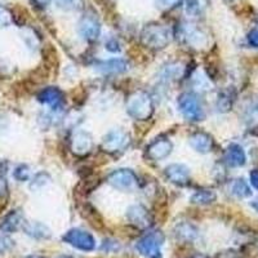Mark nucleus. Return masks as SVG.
<instances>
[{
	"instance_id": "36",
	"label": "nucleus",
	"mask_w": 258,
	"mask_h": 258,
	"mask_svg": "<svg viewBox=\"0 0 258 258\" xmlns=\"http://www.w3.org/2000/svg\"><path fill=\"white\" fill-rule=\"evenodd\" d=\"M6 192H7V183L4 179L0 178V197H3Z\"/></svg>"
},
{
	"instance_id": "35",
	"label": "nucleus",
	"mask_w": 258,
	"mask_h": 258,
	"mask_svg": "<svg viewBox=\"0 0 258 258\" xmlns=\"http://www.w3.org/2000/svg\"><path fill=\"white\" fill-rule=\"evenodd\" d=\"M106 48L110 50V52H119L120 48H119V44H117L116 40H110L107 44H106Z\"/></svg>"
},
{
	"instance_id": "16",
	"label": "nucleus",
	"mask_w": 258,
	"mask_h": 258,
	"mask_svg": "<svg viewBox=\"0 0 258 258\" xmlns=\"http://www.w3.org/2000/svg\"><path fill=\"white\" fill-rule=\"evenodd\" d=\"M24 216L20 211H12L0 221V230L4 232H15L24 226Z\"/></svg>"
},
{
	"instance_id": "9",
	"label": "nucleus",
	"mask_w": 258,
	"mask_h": 258,
	"mask_svg": "<svg viewBox=\"0 0 258 258\" xmlns=\"http://www.w3.org/2000/svg\"><path fill=\"white\" fill-rule=\"evenodd\" d=\"M126 218L137 229H149L150 225H151V216H150L149 211L140 204L129 207L128 211H126Z\"/></svg>"
},
{
	"instance_id": "32",
	"label": "nucleus",
	"mask_w": 258,
	"mask_h": 258,
	"mask_svg": "<svg viewBox=\"0 0 258 258\" xmlns=\"http://www.w3.org/2000/svg\"><path fill=\"white\" fill-rule=\"evenodd\" d=\"M178 3H179V0H158L159 7H161V8H164V9L173 8V7H176Z\"/></svg>"
},
{
	"instance_id": "7",
	"label": "nucleus",
	"mask_w": 258,
	"mask_h": 258,
	"mask_svg": "<svg viewBox=\"0 0 258 258\" xmlns=\"http://www.w3.org/2000/svg\"><path fill=\"white\" fill-rule=\"evenodd\" d=\"M129 144V136L121 129H114L103 137L102 149L109 154L123 151Z\"/></svg>"
},
{
	"instance_id": "34",
	"label": "nucleus",
	"mask_w": 258,
	"mask_h": 258,
	"mask_svg": "<svg viewBox=\"0 0 258 258\" xmlns=\"http://www.w3.org/2000/svg\"><path fill=\"white\" fill-rule=\"evenodd\" d=\"M250 177V183H252L253 187L255 188V190H258V170H252L249 174Z\"/></svg>"
},
{
	"instance_id": "37",
	"label": "nucleus",
	"mask_w": 258,
	"mask_h": 258,
	"mask_svg": "<svg viewBox=\"0 0 258 258\" xmlns=\"http://www.w3.org/2000/svg\"><path fill=\"white\" fill-rule=\"evenodd\" d=\"M34 2H35L36 6H39V7H45V6H47V4H49L50 0H34Z\"/></svg>"
},
{
	"instance_id": "26",
	"label": "nucleus",
	"mask_w": 258,
	"mask_h": 258,
	"mask_svg": "<svg viewBox=\"0 0 258 258\" xmlns=\"http://www.w3.org/2000/svg\"><path fill=\"white\" fill-rule=\"evenodd\" d=\"M13 246H15V241L6 235H0V255L11 252Z\"/></svg>"
},
{
	"instance_id": "39",
	"label": "nucleus",
	"mask_w": 258,
	"mask_h": 258,
	"mask_svg": "<svg viewBox=\"0 0 258 258\" xmlns=\"http://www.w3.org/2000/svg\"><path fill=\"white\" fill-rule=\"evenodd\" d=\"M26 258H43V257H40V255H29V257Z\"/></svg>"
},
{
	"instance_id": "18",
	"label": "nucleus",
	"mask_w": 258,
	"mask_h": 258,
	"mask_svg": "<svg viewBox=\"0 0 258 258\" xmlns=\"http://www.w3.org/2000/svg\"><path fill=\"white\" fill-rule=\"evenodd\" d=\"M198 235H199V231L197 227L188 222L179 223L174 229V236L177 240L185 241V243H192L198 238Z\"/></svg>"
},
{
	"instance_id": "30",
	"label": "nucleus",
	"mask_w": 258,
	"mask_h": 258,
	"mask_svg": "<svg viewBox=\"0 0 258 258\" xmlns=\"http://www.w3.org/2000/svg\"><path fill=\"white\" fill-rule=\"evenodd\" d=\"M79 3L80 0H57V4L63 9H73L78 7Z\"/></svg>"
},
{
	"instance_id": "1",
	"label": "nucleus",
	"mask_w": 258,
	"mask_h": 258,
	"mask_svg": "<svg viewBox=\"0 0 258 258\" xmlns=\"http://www.w3.org/2000/svg\"><path fill=\"white\" fill-rule=\"evenodd\" d=\"M126 112L136 120H147L154 112V103L146 92H136L131 94L125 105Z\"/></svg>"
},
{
	"instance_id": "11",
	"label": "nucleus",
	"mask_w": 258,
	"mask_h": 258,
	"mask_svg": "<svg viewBox=\"0 0 258 258\" xmlns=\"http://www.w3.org/2000/svg\"><path fill=\"white\" fill-rule=\"evenodd\" d=\"M101 26L98 21L91 16H85L79 22V34L83 39L88 41L96 40L100 36Z\"/></svg>"
},
{
	"instance_id": "4",
	"label": "nucleus",
	"mask_w": 258,
	"mask_h": 258,
	"mask_svg": "<svg viewBox=\"0 0 258 258\" xmlns=\"http://www.w3.org/2000/svg\"><path fill=\"white\" fill-rule=\"evenodd\" d=\"M107 182L112 187L120 191L132 192L138 187V178L131 169H116L107 177Z\"/></svg>"
},
{
	"instance_id": "10",
	"label": "nucleus",
	"mask_w": 258,
	"mask_h": 258,
	"mask_svg": "<svg viewBox=\"0 0 258 258\" xmlns=\"http://www.w3.org/2000/svg\"><path fill=\"white\" fill-rule=\"evenodd\" d=\"M173 150V145L168 138H159L156 141L150 145L146 150V155L150 160L159 161L164 160L169 156V154Z\"/></svg>"
},
{
	"instance_id": "25",
	"label": "nucleus",
	"mask_w": 258,
	"mask_h": 258,
	"mask_svg": "<svg viewBox=\"0 0 258 258\" xmlns=\"http://www.w3.org/2000/svg\"><path fill=\"white\" fill-rule=\"evenodd\" d=\"M49 182V174L41 172V173H38L34 178H32L31 183H30V188H31V190H39V188H43L44 186H47Z\"/></svg>"
},
{
	"instance_id": "38",
	"label": "nucleus",
	"mask_w": 258,
	"mask_h": 258,
	"mask_svg": "<svg viewBox=\"0 0 258 258\" xmlns=\"http://www.w3.org/2000/svg\"><path fill=\"white\" fill-rule=\"evenodd\" d=\"M250 206H252V208L254 209L255 212H258V200H254V202L250 203Z\"/></svg>"
},
{
	"instance_id": "20",
	"label": "nucleus",
	"mask_w": 258,
	"mask_h": 258,
	"mask_svg": "<svg viewBox=\"0 0 258 258\" xmlns=\"http://www.w3.org/2000/svg\"><path fill=\"white\" fill-rule=\"evenodd\" d=\"M183 74V68L181 63H169L160 71V79L164 82H172L177 80Z\"/></svg>"
},
{
	"instance_id": "19",
	"label": "nucleus",
	"mask_w": 258,
	"mask_h": 258,
	"mask_svg": "<svg viewBox=\"0 0 258 258\" xmlns=\"http://www.w3.org/2000/svg\"><path fill=\"white\" fill-rule=\"evenodd\" d=\"M22 227H24V231L34 239H48L50 236V230L44 223L26 222Z\"/></svg>"
},
{
	"instance_id": "17",
	"label": "nucleus",
	"mask_w": 258,
	"mask_h": 258,
	"mask_svg": "<svg viewBox=\"0 0 258 258\" xmlns=\"http://www.w3.org/2000/svg\"><path fill=\"white\" fill-rule=\"evenodd\" d=\"M129 69V64L125 59L112 58L103 61L97 64V70L103 74H121Z\"/></svg>"
},
{
	"instance_id": "31",
	"label": "nucleus",
	"mask_w": 258,
	"mask_h": 258,
	"mask_svg": "<svg viewBox=\"0 0 258 258\" xmlns=\"http://www.w3.org/2000/svg\"><path fill=\"white\" fill-rule=\"evenodd\" d=\"M187 13L190 15H197L199 11V2L198 0H187Z\"/></svg>"
},
{
	"instance_id": "2",
	"label": "nucleus",
	"mask_w": 258,
	"mask_h": 258,
	"mask_svg": "<svg viewBox=\"0 0 258 258\" xmlns=\"http://www.w3.org/2000/svg\"><path fill=\"white\" fill-rule=\"evenodd\" d=\"M142 43L153 49H163L170 41V32L160 25H150L142 31Z\"/></svg>"
},
{
	"instance_id": "33",
	"label": "nucleus",
	"mask_w": 258,
	"mask_h": 258,
	"mask_svg": "<svg viewBox=\"0 0 258 258\" xmlns=\"http://www.w3.org/2000/svg\"><path fill=\"white\" fill-rule=\"evenodd\" d=\"M248 43H249L252 47L258 48V30H252V31L248 34Z\"/></svg>"
},
{
	"instance_id": "21",
	"label": "nucleus",
	"mask_w": 258,
	"mask_h": 258,
	"mask_svg": "<svg viewBox=\"0 0 258 258\" xmlns=\"http://www.w3.org/2000/svg\"><path fill=\"white\" fill-rule=\"evenodd\" d=\"M183 39L186 40V43L192 47L198 48V47H202L204 43H206V38L204 35H202L198 30L192 29V27H185V31H183Z\"/></svg>"
},
{
	"instance_id": "12",
	"label": "nucleus",
	"mask_w": 258,
	"mask_h": 258,
	"mask_svg": "<svg viewBox=\"0 0 258 258\" xmlns=\"http://www.w3.org/2000/svg\"><path fill=\"white\" fill-rule=\"evenodd\" d=\"M165 176L174 185L183 186L190 179V169L183 164H170L165 168Z\"/></svg>"
},
{
	"instance_id": "14",
	"label": "nucleus",
	"mask_w": 258,
	"mask_h": 258,
	"mask_svg": "<svg viewBox=\"0 0 258 258\" xmlns=\"http://www.w3.org/2000/svg\"><path fill=\"white\" fill-rule=\"evenodd\" d=\"M188 144L197 153L208 154L211 153L212 147H213V140L207 133L197 132L188 138Z\"/></svg>"
},
{
	"instance_id": "6",
	"label": "nucleus",
	"mask_w": 258,
	"mask_h": 258,
	"mask_svg": "<svg viewBox=\"0 0 258 258\" xmlns=\"http://www.w3.org/2000/svg\"><path fill=\"white\" fill-rule=\"evenodd\" d=\"M164 236L161 232H150L137 243L138 252L146 258H161V245Z\"/></svg>"
},
{
	"instance_id": "28",
	"label": "nucleus",
	"mask_w": 258,
	"mask_h": 258,
	"mask_svg": "<svg viewBox=\"0 0 258 258\" xmlns=\"http://www.w3.org/2000/svg\"><path fill=\"white\" fill-rule=\"evenodd\" d=\"M232 106V100L229 93H223L222 96L218 98V110L221 111H227V110L231 109Z\"/></svg>"
},
{
	"instance_id": "24",
	"label": "nucleus",
	"mask_w": 258,
	"mask_h": 258,
	"mask_svg": "<svg viewBox=\"0 0 258 258\" xmlns=\"http://www.w3.org/2000/svg\"><path fill=\"white\" fill-rule=\"evenodd\" d=\"M244 120L248 125H257L258 124V100L252 101L246 106L244 111Z\"/></svg>"
},
{
	"instance_id": "8",
	"label": "nucleus",
	"mask_w": 258,
	"mask_h": 258,
	"mask_svg": "<svg viewBox=\"0 0 258 258\" xmlns=\"http://www.w3.org/2000/svg\"><path fill=\"white\" fill-rule=\"evenodd\" d=\"M93 149V138L88 132L77 131L71 136V151L78 156L88 155Z\"/></svg>"
},
{
	"instance_id": "3",
	"label": "nucleus",
	"mask_w": 258,
	"mask_h": 258,
	"mask_svg": "<svg viewBox=\"0 0 258 258\" xmlns=\"http://www.w3.org/2000/svg\"><path fill=\"white\" fill-rule=\"evenodd\" d=\"M178 109L183 117L190 121H199L204 117L202 103L194 93L186 92L178 97Z\"/></svg>"
},
{
	"instance_id": "23",
	"label": "nucleus",
	"mask_w": 258,
	"mask_h": 258,
	"mask_svg": "<svg viewBox=\"0 0 258 258\" xmlns=\"http://www.w3.org/2000/svg\"><path fill=\"white\" fill-rule=\"evenodd\" d=\"M231 192L234 194L235 197L241 198V199H244V198H249L250 195H252L249 185H248L243 178L234 181V183H232L231 186Z\"/></svg>"
},
{
	"instance_id": "22",
	"label": "nucleus",
	"mask_w": 258,
	"mask_h": 258,
	"mask_svg": "<svg viewBox=\"0 0 258 258\" xmlns=\"http://www.w3.org/2000/svg\"><path fill=\"white\" fill-rule=\"evenodd\" d=\"M216 202V192L212 190H199L191 197V203L198 206H208Z\"/></svg>"
},
{
	"instance_id": "13",
	"label": "nucleus",
	"mask_w": 258,
	"mask_h": 258,
	"mask_svg": "<svg viewBox=\"0 0 258 258\" xmlns=\"http://www.w3.org/2000/svg\"><path fill=\"white\" fill-rule=\"evenodd\" d=\"M38 100L52 109H59L63 103V93L57 87H48L39 93Z\"/></svg>"
},
{
	"instance_id": "5",
	"label": "nucleus",
	"mask_w": 258,
	"mask_h": 258,
	"mask_svg": "<svg viewBox=\"0 0 258 258\" xmlns=\"http://www.w3.org/2000/svg\"><path fill=\"white\" fill-rule=\"evenodd\" d=\"M62 240L64 243L70 244L74 248H77V249L84 250V252H91L96 248V240H94L93 235L82 229L69 230L63 235Z\"/></svg>"
},
{
	"instance_id": "40",
	"label": "nucleus",
	"mask_w": 258,
	"mask_h": 258,
	"mask_svg": "<svg viewBox=\"0 0 258 258\" xmlns=\"http://www.w3.org/2000/svg\"><path fill=\"white\" fill-rule=\"evenodd\" d=\"M58 258H71V257H68V255H62V257H58Z\"/></svg>"
},
{
	"instance_id": "15",
	"label": "nucleus",
	"mask_w": 258,
	"mask_h": 258,
	"mask_svg": "<svg viewBox=\"0 0 258 258\" xmlns=\"http://www.w3.org/2000/svg\"><path fill=\"white\" fill-rule=\"evenodd\" d=\"M245 151H244V149L240 145L232 144L227 147V150H226V163H227L230 167H243V165L245 164Z\"/></svg>"
},
{
	"instance_id": "27",
	"label": "nucleus",
	"mask_w": 258,
	"mask_h": 258,
	"mask_svg": "<svg viewBox=\"0 0 258 258\" xmlns=\"http://www.w3.org/2000/svg\"><path fill=\"white\" fill-rule=\"evenodd\" d=\"M13 22V16L9 9L0 6V27H7Z\"/></svg>"
},
{
	"instance_id": "29",
	"label": "nucleus",
	"mask_w": 258,
	"mask_h": 258,
	"mask_svg": "<svg viewBox=\"0 0 258 258\" xmlns=\"http://www.w3.org/2000/svg\"><path fill=\"white\" fill-rule=\"evenodd\" d=\"M15 178L17 181H27L30 178V169L26 165H20L15 170Z\"/></svg>"
}]
</instances>
